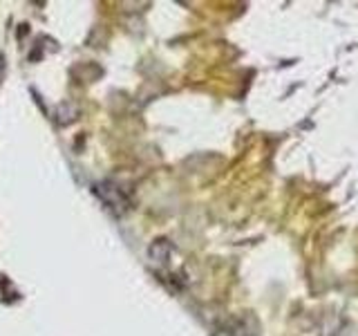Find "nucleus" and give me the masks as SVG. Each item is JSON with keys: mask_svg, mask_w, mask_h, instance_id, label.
<instances>
[{"mask_svg": "<svg viewBox=\"0 0 358 336\" xmlns=\"http://www.w3.org/2000/svg\"><path fill=\"white\" fill-rule=\"evenodd\" d=\"M99 195L103 197V202H106V204H108L110 209H115V211H123V209L128 206V202L123 200L121 190H119L117 186L108 184V182L99 184Z\"/></svg>", "mask_w": 358, "mask_h": 336, "instance_id": "1", "label": "nucleus"}]
</instances>
